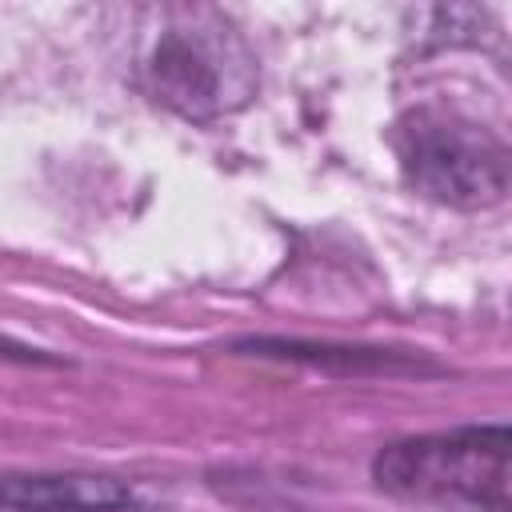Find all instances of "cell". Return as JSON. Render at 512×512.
<instances>
[{
	"mask_svg": "<svg viewBox=\"0 0 512 512\" xmlns=\"http://www.w3.org/2000/svg\"><path fill=\"white\" fill-rule=\"evenodd\" d=\"M508 428H456L396 440L376 456V484L392 496L464 508L508 512Z\"/></svg>",
	"mask_w": 512,
	"mask_h": 512,
	"instance_id": "obj_1",
	"label": "cell"
},
{
	"mask_svg": "<svg viewBox=\"0 0 512 512\" xmlns=\"http://www.w3.org/2000/svg\"><path fill=\"white\" fill-rule=\"evenodd\" d=\"M144 80L172 112L212 120L252 96L256 68L244 40L216 12L180 8L164 12L160 36L144 56Z\"/></svg>",
	"mask_w": 512,
	"mask_h": 512,
	"instance_id": "obj_2",
	"label": "cell"
},
{
	"mask_svg": "<svg viewBox=\"0 0 512 512\" xmlns=\"http://www.w3.org/2000/svg\"><path fill=\"white\" fill-rule=\"evenodd\" d=\"M416 192L452 208H488L508 192V148L484 124L448 108H412L392 132Z\"/></svg>",
	"mask_w": 512,
	"mask_h": 512,
	"instance_id": "obj_3",
	"label": "cell"
},
{
	"mask_svg": "<svg viewBox=\"0 0 512 512\" xmlns=\"http://www.w3.org/2000/svg\"><path fill=\"white\" fill-rule=\"evenodd\" d=\"M132 492L112 476H16L0 472V508L12 512H116Z\"/></svg>",
	"mask_w": 512,
	"mask_h": 512,
	"instance_id": "obj_4",
	"label": "cell"
}]
</instances>
